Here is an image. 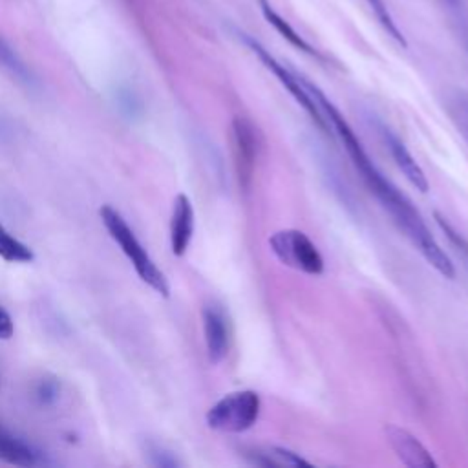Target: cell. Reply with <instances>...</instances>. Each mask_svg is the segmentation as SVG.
Here are the masks:
<instances>
[{
    "label": "cell",
    "instance_id": "6da1fadb",
    "mask_svg": "<svg viewBox=\"0 0 468 468\" xmlns=\"http://www.w3.org/2000/svg\"><path fill=\"white\" fill-rule=\"evenodd\" d=\"M303 84L307 88V91L311 93V97L314 99V102L318 104L322 115L325 117V121L329 122L331 130L338 135V139L342 141L346 152L351 157L353 166L360 172L364 183L367 185L369 192L378 199V203L382 205V208L391 216L393 223L400 229V232H404V236L411 241V245L422 254V258L444 278H455V267L452 263V260L448 258V254L441 249V245L437 243V239L433 238L431 230L428 229V225L424 223L420 212L413 207V203L378 170V166L371 161V157L367 155V152L364 150L360 139L356 137V133L353 132V128L349 126V122L344 119V115L338 112V108L325 97V93L313 84L311 80H307L305 77Z\"/></svg>",
    "mask_w": 468,
    "mask_h": 468
},
{
    "label": "cell",
    "instance_id": "7a4b0ae2",
    "mask_svg": "<svg viewBox=\"0 0 468 468\" xmlns=\"http://www.w3.org/2000/svg\"><path fill=\"white\" fill-rule=\"evenodd\" d=\"M101 219H102L104 227L108 229L110 236L119 243V247L122 249L126 258L132 261L139 278L144 283H148L154 291H157L161 296L166 298L170 294V285H168L165 274L159 271V267L148 256V252L144 250V247L141 245V241L137 239V236L133 234V230L130 229L126 219L110 205H104L101 208Z\"/></svg>",
    "mask_w": 468,
    "mask_h": 468
},
{
    "label": "cell",
    "instance_id": "3957f363",
    "mask_svg": "<svg viewBox=\"0 0 468 468\" xmlns=\"http://www.w3.org/2000/svg\"><path fill=\"white\" fill-rule=\"evenodd\" d=\"M261 400L252 389L225 395L207 411L208 428L223 433H241L252 428L260 417Z\"/></svg>",
    "mask_w": 468,
    "mask_h": 468
},
{
    "label": "cell",
    "instance_id": "277c9868",
    "mask_svg": "<svg viewBox=\"0 0 468 468\" xmlns=\"http://www.w3.org/2000/svg\"><path fill=\"white\" fill-rule=\"evenodd\" d=\"M239 40H243V44L256 55V58L280 80V84L292 95V99L309 113V117L313 119V122L324 132V133H331V126L325 121V117L322 115L318 104L314 102V99L311 97V93L307 91L302 75H298L296 71L289 69L287 66H283L278 58H274L256 38H252L250 35L239 33Z\"/></svg>",
    "mask_w": 468,
    "mask_h": 468
},
{
    "label": "cell",
    "instance_id": "5b68a950",
    "mask_svg": "<svg viewBox=\"0 0 468 468\" xmlns=\"http://www.w3.org/2000/svg\"><path fill=\"white\" fill-rule=\"evenodd\" d=\"M269 247L278 261L285 267L313 276L324 272V258L320 250L309 239V236L298 229L276 230L269 238Z\"/></svg>",
    "mask_w": 468,
    "mask_h": 468
},
{
    "label": "cell",
    "instance_id": "8992f818",
    "mask_svg": "<svg viewBox=\"0 0 468 468\" xmlns=\"http://www.w3.org/2000/svg\"><path fill=\"white\" fill-rule=\"evenodd\" d=\"M230 133L238 181L243 190H249L252 183L256 157L260 152V132L247 117H234Z\"/></svg>",
    "mask_w": 468,
    "mask_h": 468
},
{
    "label": "cell",
    "instance_id": "52a82bcc",
    "mask_svg": "<svg viewBox=\"0 0 468 468\" xmlns=\"http://www.w3.org/2000/svg\"><path fill=\"white\" fill-rule=\"evenodd\" d=\"M201 318H203V333H205L208 360L212 364H218L225 358L229 351V342H230L229 316L218 302H208L201 311Z\"/></svg>",
    "mask_w": 468,
    "mask_h": 468
},
{
    "label": "cell",
    "instance_id": "ba28073f",
    "mask_svg": "<svg viewBox=\"0 0 468 468\" xmlns=\"http://www.w3.org/2000/svg\"><path fill=\"white\" fill-rule=\"evenodd\" d=\"M384 433L395 455L402 461V464L410 468H433L437 464L431 453L426 450V446L408 430L395 424H388L384 428Z\"/></svg>",
    "mask_w": 468,
    "mask_h": 468
},
{
    "label": "cell",
    "instance_id": "9c48e42d",
    "mask_svg": "<svg viewBox=\"0 0 468 468\" xmlns=\"http://www.w3.org/2000/svg\"><path fill=\"white\" fill-rule=\"evenodd\" d=\"M380 130V135H382V141L386 144V148L389 150L395 165L399 166V170L406 176V179L420 192H428L430 188V183H428V177L424 174V170L420 168V165L415 161V157L410 154V150L406 148V144L402 143V139L391 132L388 126L380 124L378 126Z\"/></svg>",
    "mask_w": 468,
    "mask_h": 468
},
{
    "label": "cell",
    "instance_id": "30bf717a",
    "mask_svg": "<svg viewBox=\"0 0 468 468\" xmlns=\"http://www.w3.org/2000/svg\"><path fill=\"white\" fill-rule=\"evenodd\" d=\"M194 234V207L186 194H177L170 218V247L176 256H183Z\"/></svg>",
    "mask_w": 468,
    "mask_h": 468
},
{
    "label": "cell",
    "instance_id": "8fae6325",
    "mask_svg": "<svg viewBox=\"0 0 468 468\" xmlns=\"http://www.w3.org/2000/svg\"><path fill=\"white\" fill-rule=\"evenodd\" d=\"M0 461L15 466H38L46 463L42 453L24 439L0 426Z\"/></svg>",
    "mask_w": 468,
    "mask_h": 468
},
{
    "label": "cell",
    "instance_id": "7c38bea8",
    "mask_svg": "<svg viewBox=\"0 0 468 468\" xmlns=\"http://www.w3.org/2000/svg\"><path fill=\"white\" fill-rule=\"evenodd\" d=\"M247 461L256 466H311L302 455L282 446H256L243 452Z\"/></svg>",
    "mask_w": 468,
    "mask_h": 468
},
{
    "label": "cell",
    "instance_id": "4fadbf2b",
    "mask_svg": "<svg viewBox=\"0 0 468 468\" xmlns=\"http://www.w3.org/2000/svg\"><path fill=\"white\" fill-rule=\"evenodd\" d=\"M260 7H261V13H263L265 20H267L285 40H289V42H291L294 48H298L300 51H303V53H307V55H311V57H314V58H322V55L318 53V49L313 48L307 40H303V38L289 26V22L283 20V18L272 9V5H271L267 0H260Z\"/></svg>",
    "mask_w": 468,
    "mask_h": 468
},
{
    "label": "cell",
    "instance_id": "5bb4252c",
    "mask_svg": "<svg viewBox=\"0 0 468 468\" xmlns=\"http://www.w3.org/2000/svg\"><path fill=\"white\" fill-rule=\"evenodd\" d=\"M0 68H4L9 75L18 79L24 84H33V75L24 60L16 55V51L0 37Z\"/></svg>",
    "mask_w": 468,
    "mask_h": 468
},
{
    "label": "cell",
    "instance_id": "9a60e30c",
    "mask_svg": "<svg viewBox=\"0 0 468 468\" xmlns=\"http://www.w3.org/2000/svg\"><path fill=\"white\" fill-rule=\"evenodd\" d=\"M0 258H4L5 261H20V263H27L35 260L33 250L24 245L22 241H18L16 238H13L2 225H0Z\"/></svg>",
    "mask_w": 468,
    "mask_h": 468
},
{
    "label": "cell",
    "instance_id": "2e32d148",
    "mask_svg": "<svg viewBox=\"0 0 468 468\" xmlns=\"http://www.w3.org/2000/svg\"><path fill=\"white\" fill-rule=\"evenodd\" d=\"M364 2L369 5V9H371L373 15L377 16V20H378L380 26L384 27V31H386L393 40H397L400 46H406L404 35H402V31L399 29L397 22L393 20V16H391L388 5L384 4V0H364Z\"/></svg>",
    "mask_w": 468,
    "mask_h": 468
},
{
    "label": "cell",
    "instance_id": "e0dca14e",
    "mask_svg": "<svg viewBox=\"0 0 468 468\" xmlns=\"http://www.w3.org/2000/svg\"><path fill=\"white\" fill-rule=\"evenodd\" d=\"M433 216H435V221H437V225L441 227V230L446 234V238L452 241V245L455 247V250L463 256V260L464 261H468V239L464 238V236H461L459 232H457V229L441 214V212H433Z\"/></svg>",
    "mask_w": 468,
    "mask_h": 468
},
{
    "label": "cell",
    "instance_id": "ac0fdd59",
    "mask_svg": "<svg viewBox=\"0 0 468 468\" xmlns=\"http://www.w3.org/2000/svg\"><path fill=\"white\" fill-rule=\"evenodd\" d=\"M60 393V384L57 382V378L53 377H46L42 378L37 388H35V397L42 406H49L58 399Z\"/></svg>",
    "mask_w": 468,
    "mask_h": 468
},
{
    "label": "cell",
    "instance_id": "d6986e66",
    "mask_svg": "<svg viewBox=\"0 0 468 468\" xmlns=\"http://www.w3.org/2000/svg\"><path fill=\"white\" fill-rule=\"evenodd\" d=\"M146 455L150 459V464H154V466H161V468L179 466V461L176 459V455L159 444H152V442L146 444Z\"/></svg>",
    "mask_w": 468,
    "mask_h": 468
},
{
    "label": "cell",
    "instance_id": "ffe728a7",
    "mask_svg": "<svg viewBox=\"0 0 468 468\" xmlns=\"http://www.w3.org/2000/svg\"><path fill=\"white\" fill-rule=\"evenodd\" d=\"M450 113L468 141V97H464V95L455 97L450 104Z\"/></svg>",
    "mask_w": 468,
    "mask_h": 468
},
{
    "label": "cell",
    "instance_id": "44dd1931",
    "mask_svg": "<svg viewBox=\"0 0 468 468\" xmlns=\"http://www.w3.org/2000/svg\"><path fill=\"white\" fill-rule=\"evenodd\" d=\"M13 322H11V316L7 314V311L4 307H0V338L2 340H7L13 336Z\"/></svg>",
    "mask_w": 468,
    "mask_h": 468
},
{
    "label": "cell",
    "instance_id": "7402d4cb",
    "mask_svg": "<svg viewBox=\"0 0 468 468\" xmlns=\"http://www.w3.org/2000/svg\"><path fill=\"white\" fill-rule=\"evenodd\" d=\"M466 48H468V35H466Z\"/></svg>",
    "mask_w": 468,
    "mask_h": 468
},
{
    "label": "cell",
    "instance_id": "603a6c76",
    "mask_svg": "<svg viewBox=\"0 0 468 468\" xmlns=\"http://www.w3.org/2000/svg\"><path fill=\"white\" fill-rule=\"evenodd\" d=\"M448 2H452V4H455V2H457V0H448Z\"/></svg>",
    "mask_w": 468,
    "mask_h": 468
}]
</instances>
